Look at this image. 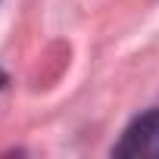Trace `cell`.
Segmentation results:
<instances>
[{
  "label": "cell",
  "mask_w": 159,
  "mask_h": 159,
  "mask_svg": "<svg viewBox=\"0 0 159 159\" xmlns=\"http://www.w3.org/2000/svg\"><path fill=\"white\" fill-rule=\"evenodd\" d=\"M119 159H159V109L140 112L125 131L122 140L112 147Z\"/></svg>",
  "instance_id": "1"
},
{
  "label": "cell",
  "mask_w": 159,
  "mask_h": 159,
  "mask_svg": "<svg viewBox=\"0 0 159 159\" xmlns=\"http://www.w3.org/2000/svg\"><path fill=\"white\" fill-rule=\"evenodd\" d=\"M3 84H7V72L0 69V88H3Z\"/></svg>",
  "instance_id": "2"
}]
</instances>
